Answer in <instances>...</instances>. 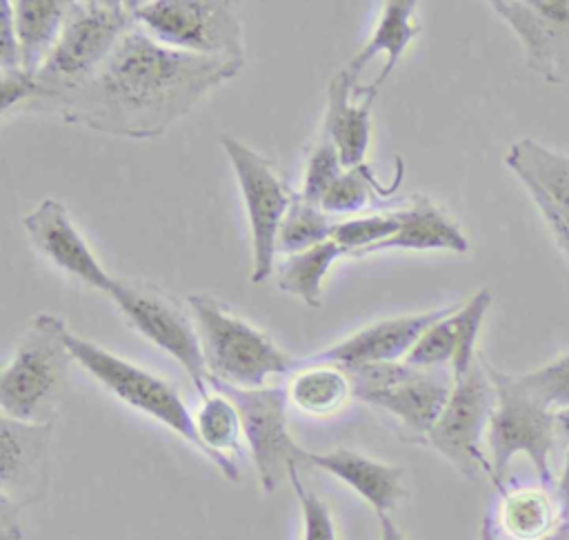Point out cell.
<instances>
[{
    "label": "cell",
    "instance_id": "1",
    "mask_svg": "<svg viewBox=\"0 0 569 540\" xmlns=\"http://www.w3.org/2000/svg\"><path fill=\"white\" fill-rule=\"evenodd\" d=\"M242 64L167 47L136 22L104 64L51 111L98 133L149 140L236 78Z\"/></svg>",
    "mask_w": 569,
    "mask_h": 540
},
{
    "label": "cell",
    "instance_id": "2",
    "mask_svg": "<svg viewBox=\"0 0 569 540\" xmlns=\"http://www.w3.org/2000/svg\"><path fill=\"white\" fill-rule=\"evenodd\" d=\"M133 24L131 2H71L53 51L33 76L38 93L24 109L49 113L62 98L78 91Z\"/></svg>",
    "mask_w": 569,
    "mask_h": 540
},
{
    "label": "cell",
    "instance_id": "3",
    "mask_svg": "<svg viewBox=\"0 0 569 540\" xmlns=\"http://www.w3.org/2000/svg\"><path fill=\"white\" fill-rule=\"evenodd\" d=\"M67 329L64 320L49 311L31 320L0 373L2 416L36 424L51 422L73 360L64 340Z\"/></svg>",
    "mask_w": 569,
    "mask_h": 540
},
{
    "label": "cell",
    "instance_id": "4",
    "mask_svg": "<svg viewBox=\"0 0 569 540\" xmlns=\"http://www.w3.org/2000/svg\"><path fill=\"white\" fill-rule=\"evenodd\" d=\"M202 344L209 380L238 389L267 387L271 376H287L296 360L284 353L264 331L227 311L211 296L187 298Z\"/></svg>",
    "mask_w": 569,
    "mask_h": 540
},
{
    "label": "cell",
    "instance_id": "5",
    "mask_svg": "<svg viewBox=\"0 0 569 540\" xmlns=\"http://www.w3.org/2000/svg\"><path fill=\"white\" fill-rule=\"evenodd\" d=\"M496 387V407L487 431V456L491 462V482L498 491L507 487V473L516 456H525L538 482L556 487L551 456L558 449L556 411L527 391L518 376L505 373L487 362Z\"/></svg>",
    "mask_w": 569,
    "mask_h": 540
},
{
    "label": "cell",
    "instance_id": "6",
    "mask_svg": "<svg viewBox=\"0 0 569 540\" xmlns=\"http://www.w3.org/2000/svg\"><path fill=\"white\" fill-rule=\"evenodd\" d=\"M347 373L353 382V398L393 416L405 438L420 444L440 418L456 382L447 367H411L405 360L358 367Z\"/></svg>",
    "mask_w": 569,
    "mask_h": 540
},
{
    "label": "cell",
    "instance_id": "7",
    "mask_svg": "<svg viewBox=\"0 0 569 540\" xmlns=\"http://www.w3.org/2000/svg\"><path fill=\"white\" fill-rule=\"evenodd\" d=\"M64 340L73 360L84 371H89L109 393H113L131 409L164 424L169 431L189 442L198 453H202V444L193 427V413L164 378L138 367L131 360H124L122 356L100 347L93 340L73 333L71 329H67Z\"/></svg>",
    "mask_w": 569,
    "mask_h": 540
},
{
    "label": "cell",
    "instance_id": "8",
    "mask_svg": "<svg viewBox=\"0 0 569 540\" xmlns=\"http://www.w3.org/2000/svg\"><path fill=\"white\" fill-rule=\"evenodd\" d=\"M496 407V387L487 360L478 353L469 371L453 382V391L427 433L425 444L438 451L460 476L491 480V462L485 451L489 420Z\"/></svg>",
    "mask_w": 569,
    "mask_h": 540
},
{
    "label": "cell",
    "instance_id": "9",
    "mask_svg": "<svg viewBox=\"0 0 569 540\" xmlns=\"http://www.w3.org/2000/svg\"><path fill=\"white\" fill-rule=\"evenodd\" d=\"M136 22L158 42L207 58L244 62V33L222 0H131Z\"/></svg>",
    "mask_w": 569,
    "mask_h": 540
},
{
    "label": "cell",
    "instance_id": "10",
    "mask_svg": "<svg viewBox=\"0 0 569 540\" xmlns=\"http://www.w3.org/2000/svg\"><path fill=\"white\" fill-rule=\"evenodd\" d=\"M209 387L227 393L236 402L242 420V436L264 493L276 491L284 478L289 480L291 469L309 464V451L291 438L287 427V387L238 389L218 380H209Z\"/></svg>",
    "mask_w": 569,
    "mask_h": 540
},
{
    "label": "cell",
    "instance_id": "11",
    "mask_svg": "<svg viewBox=\"0 0 569 540\" xmlns=\"http://www.w3.org/2000/svg\"><path fill=\"white\" fill-rule=\"evenodd\" d=\"M220 144L238 178L251 229V282H262L276 269L278 231L296 191L278 176V171L264 156H260L238 138L222 136Z\"/></svg>",
    "mask_w": 569,
    "mask_h": 540
},
{
    "label": "cell",
    "instance_id": "12",
    "mask_svg": "<svg viewBox=\"0 0 569 540\" xmlns=\"http://www.w3.org/2000/svg\"><path fill=\"white\" fill-rule=\"evenodd\" d=\"M109 298L138 333L184 369L200 396L209 391V371L196 322L164 291L149 282L116 276Z\"/></svg>",
    "mask_w": 569,
    "mask_h": 540
},
{
    "label": "cell",
    "instance_id": "13",
    "mask_svg": "<svg viewBox=\"0 0 569 540\" xmlns=\"http://www.w3.org/2000/svg\"><path fill=\"white\" fill-rule=\"evenodd\" d=\"M516 33L527 67L549 84L569 82V0H493Z\"/></svg>",
    "mask_w": 569,
    "mask_h": 540
},
{
    "label": "cell",
    "instance_id": "14",
    "mask_svg": "<svg viewBox=\"0 0 569 540\" xmlns=\"http://www.w3.org/2000/svg\"><path fill=\"white\" fill-rule=\"evenodd\" d=\"M51 422L0 420V504L22 513L40 502L49 487Z\"/></svg>",
    "mask_w": 569,
    "mask_h": 540
},
{
    "label": "cell",
    "instance_id": "15",
    "mask_svg": "<svg viewBox=\"0 0 569 540\" xmlns=\"http://www.w3.org/2000/svg\"><path fill=\"white\" fill-rule=\"evenodd\" d=\"M505 164L522 182L569 260V156L522 138L509 147Z\"/></svg>",
    "mask_w": 569,
    "mask_h": 540
},
{
    "label": "cell",
    "instance_id": "16",
    "mask_svg": "<svg viewBox=\"0 0 569 540\" xmlns=\"http://www.w3.org/2000/svg\"><path fill=\"white\" fill-rule=\"evenodd\" d=\"M22 224L33 247L47 260H51L71 278L109 298L116 276H111L100 264L60 200L44 198L22 218Z\"/></svg>",
    "mask_w": 569,
    "mask_h": 540
},
{
    "label": "cell",
    "instance_id": "17",
    "mask_svg": "<svg viewBox=\"0 0 569 540\" xmlns=\"http://www.w3.org/2000/svg\"><path fill=\"white\" fill-rule=\"evenodd\" d=\"M449 307L407 313L373 322L349 338L309 356L302 364H336L342 369H358L369 364H385V362H402L420 336L440 320Z\"/></svg>",
    "mask_w": 569,
    "mask_h": 540
},
{
    "label": "cell",
    "instance_id": "18",
    "mask_svg": "<svg viewBox=\"0 0 569 540\" xmlns=\"http://www.w3.org/2000/svg\"><path fill=\"white\" fill-rule=\"evenodd\" d=\"M418 33L420 22L416 18L413 0L382 2L380 18L371 36L358 49V53L342 67L356 82L353 98L378 96L380 87L389 80L402 53L409 49Z\"/></svg>",
    "mask_w": 569,
    "mask_h": 540
},
{
    "label": "cell",
    "instance_id": "19",
    "mask_svg": "<svg viewBox=\"0 0 569 540\" xmlns=\"http://www.w3.org/2000/svg\"><path fill=\"white\" fill-rule=\"evenodd\" d=\"M491 307L487 289L476 291L467 302L451 304L449 311L436 320L413 344L405 358L411 367H447L453 378H460L476 362L478 333Z\"/></svg>",
    "mask_w": 569,
    "mask_h": 540
},
{
    "label": "cell",
    "instance_id": "20",
    "mask_svg": "<svg viewBox=\"0 0 569 540\" xmlns=\"http://www.w3.org/2000/svg\"><path fill=\"white\" fill-rule=\"evenodd\" d=\"M307 462L309 467L322 469L342 480L376 513H389L402 498H407V489L402 484V467L373 460L353 449H333L325 453L309 451Z\"/></svg>",
    "mask_w": 569,
    "mask_h": 540
},
{
    "label": "cell",
    "instance_id": "21",
    "mask_svg": "<svg viewBox=\"0 0 569 540\" xmlns=\"http://www.w3.org/2000/svg\"><path fill=\"white\" fill-rule=\"evenodd\" d=\"M356 82L340 69L327 84V113L322 136L329 138L345 169L362 167L371 140V107L376 96H362L353 102Z\"/></svg>",
    "mask_w": 569,
    "mask_h": 540
},
{
    "label": "cell",
    "instance_id": "22",
    "mask_svg": "<svg viewBox=\"0 0 569 540\" xmlns=\"http://www.w3.org/2000/svg\"><path fill=\"white\" fill-rule=\"evenodd\" d=\"M491 511L500 540H547L562 524V509L556 487L536 482L505 487Z\"/></svg>",
    "mask_w": 569,
    "mask_h": 540
},
{
    "label": "cell",
    "instance_id": "23",
    "mask_svg": "<svg viewBox=\"0 0 569 540\" xmlns=\"http://www.w3.org/2000/svg\"><path fill=\"white\" fill-rule=\"evenodd\" d=\"M193 427L202 444V456L231 482L240 478L236 456L240 453L242 420L236 402L218 391L209 389L200 396V404L193 411Z\"/></svg>",
    "mask_w": 569,
    "mask_h": 540
},
{
    "label": "cell",
    "instance_id": "24",
    "mask_svg": "<svg viewBox=\"0 0 569 540\" xmlns=\"http://www.w3.org/2000/svg\"><path fill=\"white\" fill-rule=\"evenodd\" d=\"M407 211L409 216L402 229L393 238L369 249L365 256L387 249H445L453 253H465L469 249V240L460 224L451 216H447L431 198L420 193L413 196L407 204Z\"/></svg>",
    "mask_w": 569,
    "mask_h": 540
},
{
    "label": "cell",
    "instance_id": "25",
    "mask_svg": "<svg viewBox=\"0 0 569 540\" xmlns=\"http://www.w3.org/2000/svg\"><path fill=\"white\" fill-rule=\"evenodd\" d=\"M67 0H16L13 2V24L20 42L22 71L36 76L53 51L67 13Z\"/></svg>",
    "mask_w": 569,
    "mask_h": 540
},
{
    "label": "cell",
    "instance_id": "26",
    "mask_svg": "<svg viewBox=\"0 0 569 540\" xmlns=\"http://www.w3.org/2000/svg\"><path fill=\"white\" fill-rule=\"evenodd\" d=\"M289 402L313 418L333 416L353 398L351 376L336 364H302L287 382Z\"/></svg>",
    "mask_w": 569,
    "mask_h": 540
},
{
    "label": "cell",
    "instance_id": "27",
    "mask_svg": "<svg viewBox=\"0 0 569 540\" xmlns=\"http://www.w3.org/2000/svg\"><path fill=\"white\" fill-rule=\"evenodd\" d=\"M342 256H347V251L333 240L284 256V260L273 269L278 289L296 296L309 309H318L322 304L325 276Z\"/></svg>",
    "mask_w": 569,
    "mask_h": 540
},
{
    "label": "cell",
    "instance_id": "28",
    "mask_svg": "<svg viewBox=\"0 0 569 540\" xmlns=\"http://www.w3.org/2000/svg\"><path fill=\"white\" fill-rule=\"evenodd\" d=\"M336 222L338 220L320 204L309 202L300 191H296L278 231V253L291 256L331 240Z\"/></svg>",
    "mask_w": 569,
    "mask_h": 540
},
{
    "label": "cell",
    "instance_id": "29",
    "mask_svg": "<svg viewBox=\"0 0 569 540\" xmlns=\"http://www.w3.org/2000/svg\"><path fill=\"white\" fill-rule=\"evenodd\" d=\"M407 216V207H400L393 211L338 220L331 240L338 242L347 251V256L362 258L376 244L393 238L402 229Z\"/></svg>",
    "mask_w": 569,
    "mask_h": 540
},
{
    "label": "cell",
    "instance_id": "30",
    "mask_svg": "<svg viewBox=\"0 0 569 540\" xmlns=\"http://www.w3.org/2000/svg\"><path fill=\"white\" fill-rule=\"evenodd\" d=\"M396 187L391 189H382V184L373 178L371 169L367 164L362 167H353V169H345L338 180L329 187V191L322 196L320 207L336 216V213H356L362 207H367V202L378 193V196H389L393 193Z\"/></svg>",
    "mask_w": 569,
    "mask_h": 540
},
{
    "label": "cell",
    "instance_id": "31",
    "mask_svg": "<svg viewBox=\"0 0 569 540\" xmlns=\"http://www.w3.org/2000/svg\"><path fill=\"white\" fill-rule=\"evenodd\" d=\"M518 380L553 411L569 409V351L533 371L520 373Z\"/></svg>",
    "mask_w": 569,
    "mask_h": 540
},
{
    "label": "cell",
    "instance_id": "32",
    "mask_svg": "<svg viewBox=\"0 0 569 540\" xmlns=\"http://www.w3.org/2000/svg\"><path fill=\"white\" fill-rule=\"evenodd\" d=\"M345 171L340 156L329 138H320L318 144L311 149L307 160V171L302 180V198H307L313 204H320L322 196L329 191V187L338 180V176Z\"/></svg>",
    "mask_w": 569,
    "mask_h": 540
},
{
    "label": "cell",
    "instance_id": "33",
    "mask_svg": "<svg viewBox=\"0 0 569 540\" xmlns=\"http://www.w3.org/2000/svg\"><path fill=\"white\" fill-rule=\"evenodd\" d=\"M289 482L293 487V493L300 504L302 513V540H338L333 516L322 498H318L313 491L302 487L300 482V469H291Z\"/></svg>",
    "mask_w": 569,
    "mask_h": 540
},
{
    "label": "cell",
    "instance_id": "34",
    "mask_svg": "<svg viewBox=\"0 0 569 540\" xmlns=\"http://www.w3.org/2000/svg\"><path fill=\"white\" fill-rule=\"evenodd\" d=\"M0 69L2 73L22 71L20 42L13 24V2L2 0L0 4Z\"/></svg>",
    "mask_w": 569,
    "mask_h": 540
},
{
    "label": "cell",
    "instance_id": "35",
    "mask_svg": "<svg viewBox=\"0 0 569 540\" xmlns=\"http://www.w3.org/2000/svg\"><path fill=\"white\" fill-rule=\"evenodd\" d=\"M36 80L24 71H9L2 73V96H0V111L7 116L13 107L24 109L36 98Z\"/></svg>",
    "mask_w": 569,
    "mask_h": 540
},
{
    "label": "cell",
    "instance_id": "36",
    "mask_svg": "<svg viewBox=\"0 0 569 540\" xmlns=\"http://www.w3.org/2000/svg\"><path fill=\"white\" fill-rule=\"evenodd\" d=\"M556 496L560 500L562 518L569 522V444L562 449V464H560V476L556 480Z\"/></svg>",
    "mask_w": 569,
    "mask_h": 540
},
{
    "label": "cell",
    "instance_id": "37",
    "mask_svg": "<svg viewBox=\"0 0 569 540\" xmlns=\"http://www.w3.org/2000/svg\"><path fill=\"white\" fill-rule=\"evenodd\" d=\"M378 527H380V540H407L389 513H378Z\"/></svg>",
    "mask_w": 569,
    "mask_h": 540
},
{
    "label": "cell",
    "instance_id": "38",
    "mask_svg": "<svg viewBox=\"0 0 569 540\" xmlns=\"http://www.w3.org/2000/svg\"><path fill=\"white\" fill-rule=\"evenodd\" d=\"M556 431H558V449L569 444V409L556 411Z\"/></svg>",
    "mask_w": 569,
    "mask_h": 540
},
{
    "label": "cell",
    "instance_id": "39",
    "mask_svg": "<svg viewBox=\"0 0 569 540\" xmlns=\"http://www.w3.org/2000/svg\"><path fill=\"white\" fill-rule=\"evenodd\" d=\"M478 540H500V533H498V529H496V524H493L491 513H487V516L482 518V524H480V538H478Z\"/></svg>",
    "mask_w": 569,
    "mask_h": 540
}]
</instances>
